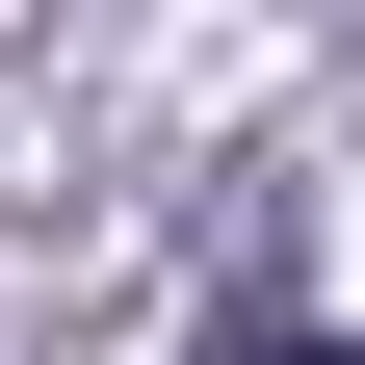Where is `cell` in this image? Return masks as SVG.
Instances as JSON below:
<instances>
[{
    "instance_id": "obj_1",
    "label": "cell",
    "mask_w": 365,
    "mask_h": 365,
    "mask_svg": "<svg viewBox=\"0 0 365 365\" xmlns=\"http://www.w3.org/2000/svg\"><path fill=\"white\" fill-rule=\"evenodd\" d=\"M209 365H365V339H313V313H235V339H209Z\"/></svg>"
}]
</instances>
